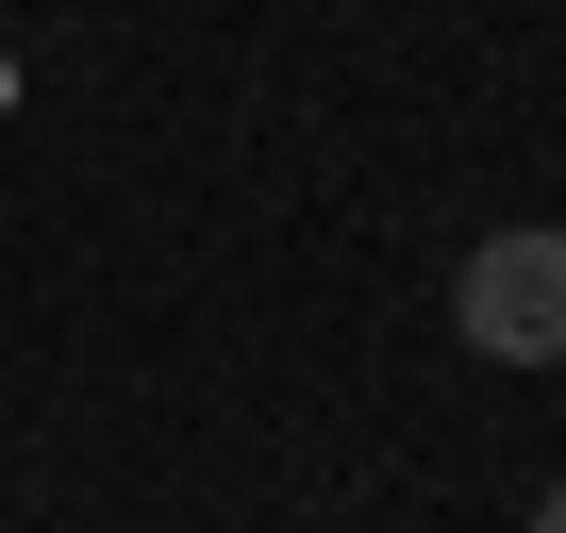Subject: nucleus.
Returning a JSON list of instances; mask_svg holds the SVG:
<instances>
[{"instance_id":"obj_1","label":"nucleus","mask_w":566,"mask_h":533,"mask_svg":"<svg viewBox=\"0 0 566 533\" xmlns=\"http://www.w3.org/2000/svg\"><path fill=\"white\" fill-rule=\"evenodd\" d=\"M450 317H467L483 367H566V217L483 233V250H467V284H450Z\"/></svg>"},{"instance_id":"obj_2","label":"nucleus","mask_w":566,"mask_h":533,"mask_svg":"<svg viewBox=\"0 0 566 533\" xmlns=\"http://www.w3.org/2000/svg\"><path fill=\"white\" fill-rule=\"evenodd\" d=\"M516 533H566V483H549V500H533V516H516Z\"/></svg>"}]
</instances>
